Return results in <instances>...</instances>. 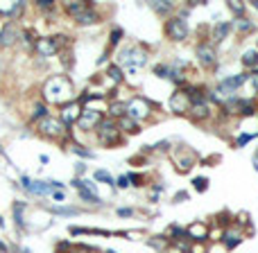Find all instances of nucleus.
Instances as JSON below:
<instances>
[{
	"instance_id": "obj_1",
	"label": "nucleus",
	"mask_w": 258,
	"mask_h": 253,
	"mask_svg": "<svg viewBox=\"0 0 258 253\" xmlns=\"http://www.w3.org/2000/svg\"><path fill=\"white\" fill-rule=\"evenodd\" d=\"M95 129H98L100 145H104V147H113L120 140V126H118V122L113 117H102V122Z\"/></svg>"
},
{
	"instance_id": "obj_2",
	"label": "nucleus",
	"mask_w": 258,
	"mask_h": 253,
	"mask_svg": "<svg viewBox=\"0 0 258 253\" xmlns=\"http://www.w3.org/2000/svg\"><path fill=\"white\" fill-rule=\"evenodd\" d=\"M68 93H70V84H68V79H63V77H52V79L45 84V97H48L50 102L61 104L63 99L68 97Z\"/></svg>"
},
{
	"instance_id": "obj_3",
	"label": "nucleus",
	"mask_w": 258,
	"mask_h": 253,
	"mask_svg": "<svg viewBox=\"0 0 258 253\" xmlns=\"http://www.w3.org/2000/svg\"><path fill=\"white\" fill-rule=\"evenodd\" d=\"M118 61H120L122 66H136V68H140L145 61H147V52H143L140 48L131 45V48L122 50V52L118 54Z\"/></svg>"
},
{
	"instance_id": "obj_4",
	"label": "nucleus",
	"mask_w": 258,
	"mask_h": 253,
	"mask_svg": "<svg viewBox=\"0 0 258 253\" xmlns=\"http://www.w3.org/2000/svg\"><path fill=\"white\" fill-rule=\"evenodd\" d=\"M149 111H152V106H149L147 99L143 97H134L129 104H127V117H131V120H145V117L149 115Z\"/></svg>"
},
{
	"instance_id": "obj_5",
	"label": "nucleus",
	"mask_w": 258,
	"mask_h": 253,
	"mask_svg": "<svg viewBox=\"0 0 258 253\" xmlns=\"http://www.w3.org/2000/svg\"><path fill=\"white\" fill-rule=\"evenodd\" d=\"M39 131L43 136H48V138H59L61 134H66V124H63L61 120H57V117L45 115L43 120L39 122Z\"/></svg>"
},
{
	"instance_id": "obj_6",
	"label": "nucleus",
	"mask_w": 258,
	"mask_h": 253,
	"mask_svg": "<svg viewBox=\"0 0 258 253\" xmlns=\"http://www.w3.org/2000/svg\"><path fill=\"white\" fill-rule=\"evenodd\" d=\"M165 34L170 36L172 41H184L188 36V23L184 18H170L165 25Z\"/></svg>"
},
{
	"instance_id": "obj_7",
	"label": "nucleus",
	"mask_w": 258,
	"mask_h": 253,
	"mask_svg": "<svg viewBox=\"0 0 258 253\" xmlns=\"http://www.w3.org/2000/svg\"><path fill=\"white\" fill-rule=\"evenodd\" d=\"M100 122H102V113L95 111V108H84L79 120H77V124H79L81 129H95Z\"/></svg>"
},
{
	"instance_id": "obj_8",
	"label": "nucleus",
	"mask_w": 258,
	"mask_h": 253,
	"mask_svg": "<svg viewBox=\"0 0 258 253\" xmlns=\"http://www.w3.org/2000/svg\"><path fill=\"white\" fill-rule=\"evenodd\" d=\"M170 108L175 113H188L190 111V97H188V93H184V90H177L175 95L170 97Z\"/></svg>"
},
{
	"instance_id": "obj_9",
	"label": "nucleus",
	"mask_w": 258,
	"mask_h": 253,
	"mask_svg": "<svg viewBox=\"0 0 258 253\" xmlns=\"http://www.w3.org/2000/svg\"><path fill=\"white\" fill-rule=\"evenodd\" d=\"M197 59L204 68H213L215 66V48L208 43H199L197 45Z\"/></svg>"
},
{
	"instance_id": "obj_10",
	"label": "nucleus",
	"mask_w": 258,
	"mask_h": 253,
	"mask_svg": "<svg viewBox=\"0 0 258 253\" xmlns=\"http://www.w3.org/2000/svg\"><path fill=\"white\" fill-rule=\"evenodd\" d=\"M18 39V27L16 23H7V25L3 27V32H0V45L3 48H7V45H14Z\"/></svg>"
},
{
	"instance_id": "obj_11",
	"label": "nucleus",
	"mask_w": 258,
	"mask_h": 253,
	"mask_svg": "<svg viewBox=\"0 0 258 253\" xmlns=\"http://www.w3.org/2000/svg\"><path fill=\"white\" fill-rule=\"evenodd\" d=\"M188 113L193 120H204V117L211 115V106H208V102H204V99H197V102H190Z\"/></svg>"
},
{
	"instance_id": "obj_12",
	"label": "nucleus",
	"mask_w": 258,
	"mask_h": 253,
	"mask_svg": "<svg viewBox=\"0 0 258 253\" xmlns=\"http://www.w3.org/2000/svg\"><path fill=\"white\" fill-rule=\"evenodd\" d=\"M36 52H39L41 57H52V54L59 52V45L54 39H39L36 41Z\"/></svg>"
},
{
	"instance_id": "obj_13",
	"label": "nucleus",
	"mask_w": 258,
	"mask_h": 253,
	"mask_svg": "<svg viewBox=\"0 0 258 253\" xmlns=\"http://www.w3.org/2000/svg\"><path fill=\"white\" fill-rule=\"evenodd\" d=\"M247 79H249V75H238V77H231V79L222 81V84H220V88H217V93H226V95H231L235 88H238V86H242Z\"/></svg>"
},
{
	"instance_id": "obj_14",
	"label": "nucleus",
	"mask_w": 258,
	"mask_h": 253,
	"mask_svg": "<svg viewBox=\"0 0 258 253\" xmlns=\"http://www.w3.org/2000/svg\"><path fill=\"white\" fill-rule=\"evenodd\" d=\"M79 115H81V111H79V106H77L75 102L66 104V106H63V111H61L63 124H72V122H77V120H79Z\"/></svg>"
},
{
	"instance_id": "obj_15",
	"label": "nucleus",
	"mask_w": 258,
	"mask_h": 253,
	"mask_svg": "<svg viewBox=\"0 0 258 253\" xmlns=\"http://www.w3.org/2000/svg\"><path fill=\"white\" fill-rule=\"evenodd\" d=\"M186 233H188V237H195V239H206L208 237V228H206V224H202V221H195Z\"/></svg>"
},
{
	"instance_id": "obj_16",
	"label": "nucleus",
	"mask_w": 258,
	"mask_h": 253,
	"mask_svg": "<svg viewBox=\"0 0 258 253\" xmlns=\"http://www.w3.org/2000/svg\"><path fill=\"white\" fill-rule=\"evenodd\" d=\"M75 21L79 23V25H93V23L100 21V14L95 12V9H86V12H81L79 16H75Z\"/></svg>"
},
{
	"instance_id": "obj_17",
	"label": "nucleus",
	"mask_w": 258,
	"mask_h": 253,
	"mask_svg": "<svg viewBox=\"0 0 258 253\" xmlns=\"http://www.w3.org/2000/svg\"><path fill=\"white\" fill-rule=\"evenodd\" d=\"M229 30H231V23H217L215 27H213V43H220V41H224L226 39V34H229Z\"/></svg>"
},
{
	"instance_id": "obj_18",
	"label": "nucleus",
	"mask_w": 258,
	"mask_h": 253,
	"mask_svg": "<svg viewBox=\"0 0 258 253\" xmlns=\"http://www.w3.org/2000/svg\"><path fill=\"white\" fill-rule=\"evenodd\" d=\"M86 9H91L89 3H81V0H72V3L66 5V12L70 14V16H79L81 12H86Z\"/></svg>"
},
{
	"instance_id": "obj_19",
	"label": "nucleus",
	"mask_w": 258,
	"mask_h": 253,
	"mask_svg": "<svg viewBox=\"0 0 258 253\" xmlns=\"http://www.w3.org/2000/svg\"><path fill=\"white\" fill-rule=\"evenodd\" d=\"M118 126H120V129H125L127 131V134H140V126H138V122H136V120H131V117H120V124H118Z\"/></svg>"
},
{
	"instance_id": "obj_20",
	"label": "nucleus",
	"mask_w": 258,
	"mask_h": 253,
	"mask_svg": "<svg viewBox=\"0 0 258 253\" xmlns=\"http://www.w3.org/2000/svg\"><path fill=\"white\" fill-rule=\"evenodd\" d=\"M109 113H111L113 120H116V117H125L127 115V104H122V102L111 104V106H109Z\"/></svg>"
},
{
	"instance_id": "obj_21",
	"label": "nucleus",
	"mask_w": 258,
	"mask_h": 253,
	"mask_svg": "<svg viewBox=\"0 0 258 253\" xmlns=\"http://www.w3.org/2000/svg\"><path fill=\"white\" fill-rule=\"evenodd\" d=\"M242 63L247 68H256L258 66V52L256 50H247V52L242 54Z\"/></svg>"
},
{
	"instance_id": "obj_22",
	"label": "nucleus",
	"mask_w": 258,
	"mask_h": 253,
	"mask_svg": "<svg viewBox=\"0 0 258 253\" xmlns=\"http://www.w3.org/2000/svg\"><path fill=\"white\" fill-rule=\"evenodd\" d=\"M75 188H77V192H79V197L84 199V201H91V203H100V199L95 197L93 192H89V190H86V188H81V185H79V181H75Z\"/></svg>"
},
{
	"instance_id": "obj_23",
	"label": "nucleus",
	"mask_w": 258,
	"mask_h": 253,
	"mask_svg": "<svg viewBox=\"0 0 258 253\" xmlns=\"http://www.w3.org/2000/svg\"><path fill=\"white\" fill-rule=\"evenodd\" d=\"M172 7H175V5L167 3V0H154V3H152V9H154V12H158V14L172 12Z\"/></svg>"
},
{
	"instance_id": "obj_24",
	"label": "nucleus",
	"mask_w": 258,
	"mask_h": 253,
	"mask_svg": "<svg viewBox=\"0 0 258 253\" xmlns=\"http://www.w3.org/2000/svg\"><path fill=\"white\" fill-rule=\"evenodd\" d=\"M224 244L229 248H233L235 244H240V233H238V230H226V233H224Z\"/></svg>"
},
{
	"instance_id": "obj_25",
	"label": "nucleus",
	"mask_w": 258,
	"mask_h": 253,
	"mask_svg": "<svg viewBox=\"0 0 258 253\" xmlns=\"http://www.w3.org/2000/svg\"><path fill=\"white\" fill-rule=\"evenodd\" d=\"M95 179H98V181H104V183H109V185H116L113 176L109 174V172H104V170H98V172H95Z\"/></svg>"
},
{
	"instance_id": "obj_26",
	"label": "nucleus",
	"mask_w": 258,
	"mask_h": 253,
	"mask_svg": "<svg viewBox=\"0 0 258 253\" xmlns=\"http://www.w3.org/2000/svg\"><path fill=\"white\" fill-rule=\"evenodd\" d=\"M238 30H240V32H251L253 25L247 21V18H238Z\"/></svg>"
},
{
	"instance_id": "obj_27",
	"label": "nucleus",
	"mask_w": 258,
	"mask_h": 253,
	"mask_svg": "<svg viewBox=\"0 0 258 253\" xmlns=\"http://www.w3.org/2000/svg\"><path fill=\"white\" fill-rule=\"evenodd\" d=\"M109 77H111V79H118V81H120V79H122L120 68H118V66H111V68H109Z\"/></svg>"
},
{
	"instance_id": "obj_28",
	"label": "nucleus",
	"mask_w": 258,
	"mask_h": 253,
	"mask_svg": "<svg viewBox=\"0 0 258 253\" xmlns=\"http://www.w3.org/2000/svg\"><path fill=\"white\" fill-rule=\"evenodd\" d=\"M195 188H197L199 192H204V190L208 188V181H206V179H202V176H199V179H195Z\"/></svg>"
},
{
	"instance_id": "obj_29",
	"label": "nucleus",
	"mask_w": 258,
	"mask_h": 253,
	"mask_svg": "<svg viewBox=\"0 0 258 253\" xmlns=\"http://www.w3.org/2000/svg\"><path fill=\"white\" fill-rule=\"evenodd\" d=\"M50 210H52V212H59V215H61V212H63V215H75V208H50Z\"/></svg>"
},
{
	"instance_id": "obj_30",
	"label": "nucleus",
	"mask_w": 258,
	"mask_h": 253,
	"mask_svg": "<svg viewBox=\"0 0 258 253\" xmlns=\"http://www.w3.org/2000/svg\"><path fill=\"white\" fill-rule=\"evenodd\" d=\"M45 106H36V111H34V115H32V120H39V117H45Z\"/></svg>"
},
{
	"instance_id": "obj_31",
	"label": "nucleus",
	"mask_w": 258,
	"mask_h": 253,
	"mask_svg": "<svg viewBox=\"0 0 258 253\" xmlns=\"http://www.w3.org/2000/svg\"><path fill=\"white\" fill-rule=\"evenodd\" d=\"M149 244L156 248H165V239H149Z\"/></svg>"
},
{
	"instance_id": "obj_32",
	"label": "nucleus",
	"mask_w": 258,
	"mask_h": 253,
	"mask_svg": "<svg viewBox=\"0 0 258 253\" xmlns=\"http://www.w3.org/2000/svg\"><path fill=\"white\" fill-rule=\"evenodd\" d=\"M251 138H253V136H247V134L240 136V138H238V147H242V145H244V143H249Z\"/></svg>"
},
{
	"instance_id": "obj_33",
	"label": "nucleus",
	"mask_w": 258,
	"mask_h": 253,
	"mask_svg": "<svg viewBox=\"0 0 258 253\" xmlns=\"http://www.w3.org/2000/svg\"><path fill=\"white\" fill-rule=\"evenodd\" d=\"M118 185H120V188H127V185H129V176H120V179H118Z\"/></svg>"
},
{
	"instance_id": "obj_34",
	"label": "nucleus",
	"mask_w": 258,
	"mask_h": 253,
	"mask_svg": "<svg viewBox=\"0 0 258 253\" xmlns=\"http://www.w3.org/2000/svg\"><path fill=\"white\" fill-rule=\"evenodd\" d=\"M229 7L233 9V12H242V5H238V3H229Z\"/></svg>"
},
{
	"instance_id": "obj_35",
	"label": "nucleus",
	"mask_w": 258,
	"mask_h": 253,
	"mask_svg": "<svg viewBox=\"0 0 258 253\" xmlns=\"http://www.w3.org/2000/svg\"><path fill=\"white\" fill-rule=\"evenodd\" d=\"M52 197L59 199V201H63V192H59V190H52Z\"/></svg>"
},
{
	"instance_id": "obj_36",
	"label": "nucleus",
	"mask_w": 258,
	"mask_h": 253,
	"mask_svg": "<svg viewBox=\"0 0 258 253\" xmlns=\"http://www.w3.org/2000/svg\"><path fill=\"white\" fill-rule=\"evenodd\" d=\"M39 7H52V0H39Z\"/></svg>"
},
{
	"instance_id": "obj_37",
	"label": "nucleus",
	"mask_w": 258,
	"mask_h": 253,
	"mask_svg": "<svg viewBox=\"0 0 258 253\" xmlns=\"http://www.w3.org/2000/svg\"><path fill=\"white\" fill-rule=\"evenodd\" d=\"M253 161H256V170H258V152H256V156H253Z\"/></svg>"
},
{
	"instance_id": "obj_38",
	"label": "nucleus",
	"mask_w": 258,
	"mask_h": 253,
	"mask_svg": "<svg viewBox=\"0 0 258 253\" xmlns=\"http://www.w3.org/2000/svg\"><path fill=\"white\" fill-rule=\"evenodd\" d=\"M253 7H256V9H258V0H253Z\"/></svg>"
}]
</instances>
